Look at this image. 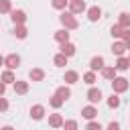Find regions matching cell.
<instances>
[{
  "instance_id": "74e56055",
  "label": "cell",
  "mask_w": 130,
  "mask_h": 130,
  "mask_svg": "<svg viewBox=\"0 0 130 130\" xmlns=\"http://www.w3.org/2000/svg\"><path fill=\"white\" fill-rule=\"evenodd\" d=\"M2 65H4V57L0 55V67H2Z\"/></svg>"
},
{
  "instance_id": "ba28073f",
  "label": "cell",
  "mask_w": 130,
  "mask_h": 130,
  "mask_svg": "<svg viewBox=\"0 0 130 130\" xmlns=\"http://www.w3.org/2000/svg\"><path fill=\"white\" fill-rule=\"evenodd\" d=\"M81 116H83L85 120H93V118L98 116V108H95L93 104H89V106L81 108Z\"/></svg>"
},
{
  "instance_id": "603a6c76",
  "label": "cell",
  "mask_w": 130,
  "mask_h": 130,
  "mask_svg": "<svg viewBox=\"0 0 130 130\" xmlns=\"http://www.w3.org/2000/svg\"><path fill=\"white\" fill-rule=\"evenodd\" d=\"M116 71H126V69H130V65H128V59L126 57H118V61H116Z\"/></svg>"
},
{
  "instance_id": "f546056e",
  "label": "cell",
  "mask_w": 130,
  "mask_h": 130,
  "mask_svg": "<svg viewBox=\"0 0 130 130\" xmlns=\"http://www.w3.org/2000/svg\"><path fill=\"white\" fill-rule=\"evenodd\" d=\"M108 106H110V108H120V98H118V93H112V95L108 98Z\"/></svg>"
},
{
  "instance_id": "5bb4252c",
  "label": "cell",
  "mask_w": 130,
  "mask_h": 130,
  "mask_svg": "<svg viewBox=\"0 0 130 130\" xmlns=\"http://www.w3.org/2000/svg\"><path fill=\"white\" fill-rule=\"evenodd\" d=\"M100 73H102V77H104V79H108V81H112V79L116 77V73H118V71H116V67H110V65H104Z\"/></svg>"
},
{
  "instance_id": "d590c367",
  "label": "cell",
  "mask_w": 130,
  "mask_h": 130,
  "mask_svg": "<svg viewBox=\"0 0 130 130\" xmlns=\"http://www.w3.org/2000/svg\"><path fill=\"white\" fill-rule=\"evenodd\" d=\"M4 91H6V83L0 81V95H4Z\"/></svg>"
},
{
  "instance_id": "7c38bea8",
  "label": "cell",
  "mask_w": 130,
  "mask_h": 130,
  "mask_svg": "<svg viewBox=\"0 0 130 130\" xmlns=\"http://www.w3.org/2000/svg\"><path fill=\"white\" fill-rule=\"evenodd\" d=\"M53 39H55L59 45H61V43H67V41H69V30H67V28H59V30H55Z\"/></svg>"
},
{
  "instance_id": "e0dca14e",
  "label": "cell",
  "mask_w": 130,
  "mask_h": 130,
  "mask_svg": "<svg viewBox=\"0 0 130 130\" xmlns=\"http://www.w3.org/2000/svg\"><path fill=\"white\" fill-rule=\"evenodd\" d=\"M63 81H65V83H69V85H71V83H77V81H79V73H77V71H73V69H71V71H65Z\"/></svg>"
},
{
  "instance_id": "83f0119b",
  "label": "cell",
  "mask_w": 130,
  "mask_h": 130,
  "mask_svg": "<svg viewBox=\"0 0 130 130\" xmlns=\"http://www.w3.org/2000/svg\"><path fill=\"white\" fill-rule=\"evenodd\" d=\"M124 30H126V28H122L120 24H114V26L110 28V32H112V37H116V39H122V35H124Z\"/></svg>"
},
{
  "instance_id": "44dd1931",
  "label": "cell",
  "mask_w": 130,
  "mask_h": 130,
  "mask_svg": "<svg viewBox=\"0 0 130 130\" xmlns=\"http://www.w3.org/2000/svg\"><path fill=\"white\" fill-rule=\"evenodd\" d=\"M0 81H2V83H14V81H16V77H14V71L6 69V71L0 75Z\"/></svg>"
},
{
  "instance_id": "f1b7e54d",
  "label": "cell",
  "mask_w": 130,
  "mask_h": 130,
  "mask_svg": "<svg viewBox=\"0 0 130 130\" xmlns=\"http://www.w3.org/2000/svg\"><path fill=\"white\" fill-rule=\"evenodd\" d=\"M12 10V2L10 0H0V14H6Z\"/></svg>"
},
{
  "instance_id": "4316f807",
  "label": "cell",
  "mask_w": 130,
  "mask_h": 130,
  "mask_svg": "<svg viewBox=\"0 0 130 130\" xmlns=\"http://www.w3.org/2000/svg\"><path fill=\"white\" fill-rule=\"evenodd\" d=\"M67 4H69V0H51V6H53L55 10H65Z\"/></svg>"
},
{
  "instance_id": "4fadbf2b",
  "label": "cell",
  "mask_w": 130,
  "mask_h": 130,
  "mask_svg": "<svg viewBox=\"0 0 130 130\" xmlns=\"http://www.w3.org/2000/svg\"><path fill=\"white\" fill-rule=\"evenodd\" d=\"M102 67H104V57H102V55L91 57V61H89V71H102Z\"/></svg>"
},
{
  "instance_id": "52a82bcc",
  "label": "cell",
  "mask_w": 130,
  "mask_h": 130,
  "mask_svg": "<svg viewBox=\"0 0 130 130\" xmlns=\"http://www.w3.org/2000/svg\"><path fill=\"white\" fill-rule=\"evenodd\" d=\"M128 51V47L124 45V41L120 39V41H116L114 45H112V53L116 55V57H124V53Z\"/></svg>"
},
{
  "instance_id": "8992f818",
  "label": "cell",
  "mask_w": 130,
  "mask_h": 130,
  "mask_svg": "<svg viewBox=\"0 0 130 130\" xmlns=\"http://www.w3.org/2000/svg\"><path fill=\"white\" fill-rule=\"evenodd\" d=\"M10 20L14 24H24L26 22V12L24 10H10Z\"/></svg>"
},
{
  "instance_id": "4dcf8cb0",
  "label": "cell",
  "mask_w": 130,
  "mask_h": 130,
  "mask_svg": "<svg viewBox=\"0 0 130 130\" xmlns=\"http://www.w3.org/2000/svg\"><path fill=\"white\" fill-rule=\"evenodd\" d=\"M63 128L65 130H77V122L75 120H65L63 122Z\"/></svg>"
},
{
  "instance_id": "9c48e42d",
  "label": "cell",
  "mask_w": 130,
  "mask_h": 130,
  "mask_svg": "<svg viewBox=\"0 0 130 130\" xmlns=\"http://www.w3.org/2000/svg\"><path fill=\"white\" fill-rule=\"evenodd\" d=\"M87 18H89L91 22H98V20L102 18V8H100V6H89V8H87Z\"/></svg>"
},
{
  "instance_id": "ac0fdd59",
  "label": "cell",
  "mask_w": 130,
  "mask_h": 130,
  "mask_svg": "<svg viewBox=\"0 0 130 130\" xmlns=\"http://www.w3.org/2000/svg\"><path fill=\"white\" fill-rule=\"evenodd\" d=\"M14 91L18 93V95H24L26 91H28V81H14Z\"/></svg>"
},
{
  "instance_id": "9a60e30c",
  "label": "cell",
  "mask_w": 130,
  "mask_h": 130,
  "mask_svg": "<svg viewBox=\"0 0 130 130\" xmlns=\"http://www.w3.org/2000/svg\"><path fill=\"white\" fill-rule=\"evenodd\" d=\"M63 122H65V120H63L61 114H49V126H51V128H61Z\"/></svg>"
},
{
  "instance_id": "d4e9b609",
  "label": "cell",
  "mask_w": 130,
  "mask_h": 130,
  "mask_svg": "<svg viewBox=\"0 0 130 130\" xmlns=\"http://www.w3.org/2000/svg\"><path fill=\"white\" fill-rule=\"evenodd\" d=\"M67 59H69V57H65L63 53H57V55L53 57V63H55L57 67H63V65H67Z\"/></svg>"
},
{
  "instance_id": "3957f363",
  "label": "cell",
  "mask_w": 130,
  "mask_h": 130,
  "mask_svg": "<svg viewBox=\"0 0 130 130\" xmlns=\"http://www.w3.org/2000/svg\"><path fill=\"white\" fill-rule=\"evenodd\" d=\"M4 65H6V69L14 71V69H18V67H20V57H18L16 53H10L8 57H4Z\"/></svg>"
},
{
  "instance_id": "8d00e7d4",
  "label": "cell",
  "mask_w": 130,
  "mask_h": 130,
  "mask_svg": "<svg viewBox=\"0 0 130 130\" xmlns=\"http://www.w3.org/2000/svg\"><path fill=\"white\" fill-rule=\"evenodd\" d=\"M0 130H14V128H12V126H2Z\"/></svg>"
},
{
  "instance_id": "1f68e13d",
  "label": "cell",
  "mask_w": 130,
  "mask_h": 130,
  "mask_svg": "<svg viewBox=\"0 0 130 130\" xmlns=\"http://www.w3.org/2000/svg\"><path fill=\"white\" fill-rule=\"evenodd\" d=\"M85 130H104V128H102V124H100V122L89 120V122H87V126H85Z\"/></svg>"
},
{
  "instance_id": "8fae6325",
  "label": "cell",
  "mask_w": 130,
  "mask_h": 130,
  "mask_svg": "<svg viewBox=\"0 0 130 130\" xmlns=\"http://www.w3.org/2000/svg\"><path fill=\"white\" fill-rule=\"evenodd\" d=\"M43 116H45V106L35 104V106L30 108V118H32V120H43Z\"/></svg>"
},
{
  "instance_id": "30bf717a",
  "label": "cell",
  "mask_w": 130,
  "mask_h": 130,
  "mask_svg": "<svg viewBox=\"0 0 130 130\" xmlns=\"http://www.w3.org/2000/svg\"><path fill=\"white\" fill-rule=\"evenodd\" d=\"M59 49H61V53H63L65 57H73V55H75V51H77V47H75L73 43H69V41H67V43H61V47H59Z\"/></svg>"
},
{
  "instance_id": "e575fe53",
  "label": "cell",
  "mask_w": 130,
  "mask_h": 130,
  "mask_svg": "<svg viewBox=\"0 0 130 130\" xmlns=\"http://www.w3.org/2000/svg\"><path fill=\"white\" fill-rule=\"evenodd\" d=\"M106 130H120V124H118V122H110V124L106 126Z\"/></svg>"
},
{
  "instance_id": "6da1fadb",
  "label": "cell",
  "mask_w": 130,
  "mask_h": 130,
  "mask_svg": "<svg viewBox=\"0 0 130 130\" xmlns=\"http://www.w3.org/2000/svg\"><path fill=\"white\" fill-rule=\"evenodd\" d=\"M59 20H61V24H63V28H67V30H75L77 26H79V22H77V18H75V14H71V12H61V16H59Z\"/></svg>"
},
{
  "instance_id": "2e32d148",
  "label": "cell",
  "mask_w": 130,
  "mask_h": 130,
  "mask_svg": "<svg viewBox=\"0 0 130 130\" xmlns=\"http://www.w3.org/2000/svg\"><path fill=\"white\" fill-rule=\"evenodd\" d=\"M28 77H30V81H43L45 79V71L41 67H35V69L28 71Z\"/></svg>"
},
{
  "instance_id": "f35d334b",
  "label": "cell",
  "mask_w": 130,
  "mask_h": 130,
  "mask_svg": "<svg viewBox=\"0 0 130 130\" xmlns=\"http://www.w3.org/2000/svg\"><path fill=\"white\" fill-rule=\"evenodd\" d=\"M126 59H128V65H130V53H128V57H126Z\"/></svg>"
},
{
  "instance_id": "d6a6232c",
  "label": "cell",
  "mask_w": 130,
  "mask_h": 130,
  "mask_svg": "<svg viewBox=\"0 0 130 130\" xmlns=\"http://www.w3.org/2000/svg\"><path fill=\"white\" fill-rule=\"evenodd\" d=\"M122 41H124V45H126V47H128V51H130V28H126V30H124Z\"/></svg>"
},
{
  "instance_id": "484cf974",
  "label": "cell",
  "mask_w": 130,
  "mask_h": 130,
  "mask_svg": "<svg viewBox=\"0 0 130 130\" xmlns=\"http://www.w3.org/2000/svg\"><path fill=\"white\" fill-rule=\"evenodd\" d=\"M83 81H85L87 85H93V83L98 81V75H95V71H87V73H83Z\"/></svg>"
},
{
  "instance_id": "7402d4cb",
  "label": "cell",
  "mask_w": 130,
  "mask_h": 130,
  "mask_svg": "<svg viewBox=\"0 0 130 130\" xmlns=\"http://www.w3.org/2000/svg\"><path fill=\"white\" fill-rule=\"evenodd\" d=\"M116 24H120L122 28H130V14L128 12H122L120 16H118V22Z\"/></svg>"
},
{
  "instance_id": "5b68a950",
  "label": "cell",
  "mask_w": 130,
  "mask_h": 130,
  "mask_svg": "<svg viewBox=\"0 0 130 130\" xmlns=\"http://www.w3.org/2000/svg\"><path fill=\"white\" fill-rule=\"evenodd\" d=\"M87 100H89V104H100L102 102V89L100 87H89L87 89Z\"/></svg>"
},
{
  "instance_id": "ffe728a7",
  "label": "cell",
  "mask_w": 130,
  "mask_h": 130,
  "mask_svg": "<svg viewBox=\"0 0 130 130\" xmlns=\"http://www.w3.org/2000/svg\"><path fill=\"white\" fill-rule=\"evenodd\" d=\"M26 35H28V30L24 24H14V37L16 39H26Z\"/></svg>"
},
{
  "instance_id": "277c9868",
  "label": "cell",
  "mask_w": 130,
  "mask_h": 130,
  "mask_svg": "<svg viewBox=\"0 0 130 130\" xmlns=\"http://www.w3.org/2000/svg\"><path fill=\"white\" fill-rule=\"evenodd\" d=\"M67 6H69V12H71V14H81V12L87 10V6H85L83 0H69Z\"/></svg>"
},
{
  "instance_id": "d6986e66",
  "label": "cell",
  "mask_w": 130,
  "mask_h": 130,
  "mask_svg": "<svg viewBox=\"0 0 130 130\" xmlns=\"http://www.w3.org/2000/svg\"><path fill=\"white\" fill-rule=\"evenodd\" d=\"M55 93H57V95H59V98H61L63 102H67V100L71 98V89H69V87H65V85L57 87V89H55Z\"/></svg>"
},
{
  "instance_id": "836d02e7",
  "label": "cell",
  "mask_w": 130,
  "mask_h": 130,
  "mask_svg": "<svg viewBox=\"0 0 130 130\" xmlns=\"http://www.w3.org/2000/svg\"><path fill=\"white\" fill-rule=\"evenodd\" d=\"M6 110H8V102H6V98L0 95V112H6Z\"/></svg>"
},
{
  "instance_id": "7a4b0ae2",
  "label": "cell",
  "mask_w": 130,
  "mask_h": 130,
  "mask_svg": "<svg viewBox=\"0 0 130 130\" xmlns=\"http://www.w3.org/2000/svg\"><path fill=\"white\" fill-rule=\"evenodd\" d=\"M128 87H130V83L126 77H114L112 79V91L114 93H124Z\"/></svg>"
},
{
  "instance_id": "cb8c5ba5",
  "label": "cell",
  "mask_w": 130,
  "mask_h": 130,
  "mask_svg": "<svg viewBox=\"0 0 130 130\" xmlns=\"http://www.w3.org/2000/svg\"><path fill=\"white\" fill-rule=\"evenodd\" d=\"M49 104H51V108H55V110H59V108H61V106H63L65 102H63V100H61V98H59L57 93H53V95L49 98Z\"/></svg>"
}]
</instances>
